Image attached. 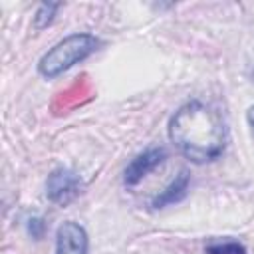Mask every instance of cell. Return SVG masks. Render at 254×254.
I'll return each mask as SVG.
<instances>
[{
    "instance_id": "cell-1",
    "label": "cell",
    "mask_w": 254,
    "mask_h": 254,
    "mask_svg": "<svg viewBox=\"0 0 254 254\" xmlns=\"http://www.w3.org/2000/svg\"><path fill=\"white\" fill-rule=\"evenodd\" d=\"M169 139L189 161L200 165L222 155L226 125L214 107L190 99L173 113L169 121Z\"/></svg>"
},
{
    "instance_id": "cell-2",
    "label": "cell",
    "mask_w": 254,
    "mask_h": 254,
    "mask_svg": "<svg viewBox=\"0 0 254 254\" xmlns=\"http://www.w3.org/2000/svg\"><path fill=\"white\" fill-rule=\"evenodd\" d=\"M99 46V40L91 34H71L64 40H60L54 48H50L42 60L38 62V71L44 77H56L87 56H91Z\"/></svg>"
},
{
    "instance_id": "cell-8",
    "label": "cell",
    "mask_w": 254,
    "mask_h": 254,
    "mask_svg": "<svg viewBox=\"0 0 254 254\" xmlns=\"http://www.w3.org/2000/svg\"><path fill=\"white\" fill-rule=\"evenodd\" d=\"M56 10H58V4H42V6L38 8L36 16H34V28H36V30L46 28V26L52 22Z\"/></svg>"
},
{
    "instance_id": "cell-10",
    "label": "cell",
    "mask_w": 254,
    "mask_h": 254,
    "mask_svg": "<svg viewBox=\"0 0 254 254\" xmlns=\"http://www.w3.org/2000/svg\"><path fill=\"white\" fill-rule=\"evenodd\" d=\"M246 119H248V125H250V133H252V137H254V105L248 109Z\"/></svg>"
},
{
    "instance_id": "cell-4",
    "label": "cell",
    "mask_w": 254,
    "mask_h": 254,
    "mask_svg": "<svg viewBox=\"0 0 254 254\" xmlns=\"http://www.w3.org/2000/svg\"><path fill=\"white\" fill-rule=\"evenodd\" d=\"M167 153L163 147H151L143 153H139L135 159H131V163L125 167L123 173V183L125 187H135L139 185L151 171H155L163 161H165Z\"/></svg>"
},
{
    "instance_id": "cell-9",
    "label": "cell",
    "mask_w": 254,
    "mask_h": 254,
    "mask_svg": "<svg viewBox=\"0 0 254 254\" xmlns=\"http://www.w3.org/2000/svg\"><path fill=\"white\" fill-rule=\"evenodd\" d=\"M44 230H46V222H44V218L36 216V218H30V220H28V232H30L36 240H40V238L44 236Z\"/></svg>"
},
{
    "instance_id": "cell-6",
    "label": "cell",
    "mask_w": 254,
    "mask_h": 254,
    "mask_svg": "<svg viewBox=\"0 0 254 254\" xmlns=\"http://www.w3.org/2000/svg\"><path fill=\"white\" fill-rule=\"evenodd\" d=\"M189 183H190V177L187 171H181L151 202L153 208H165V206H171L175 202H181L185 196H187V190H189Z\"/></svg>"
},
{
    "instance_id": "cell-3",
    "label": "cell",
    "mask_w": 254,
    "mask_h": 254,
    "mask_svg": "<svg viewBox=\"0 0 254 254\" xmlns=\"http://www.w3.org/2000/svg\"><path fill=\"white\" fill-rule=\"evenodd\" d=\"M81 189H83L81 177L75 171L64 169V167L52 171L48 175V181H46L48 200H52L54 204H60V206H65L71 200H75L81 194Z\"/></svg>"
},
{
    "instance_id": "cell-5",
    "label": "cell",
    "mask_w": 254,
    "mask_h": 254,
    "mask_svg": "<svg viewBox=\"0 0 254 254\" xmlns=\"http://www.w3.org/2000/svg\"><path fill=\"white\" fill-rule=\"evenodd\" d=\"M89 240L81 224L67 220L58 228L56 234V254H87Z\"/></svg>"
},
{
    "instance_id": "cell-7",
    "label": "cell",
    "mask_w": 254,
    "mask_h": 254,
    "mask_svg": "<svg viewBox=\"0 0 254 254\" xmlns=\"http://www.w3.org/2000/svg\"><path fill=\"white\" fill-rule=\"evenodd\" d=\"M206 254H246V246L234 238H210L204 244Z\"/></svg>"
}]
</instances>
